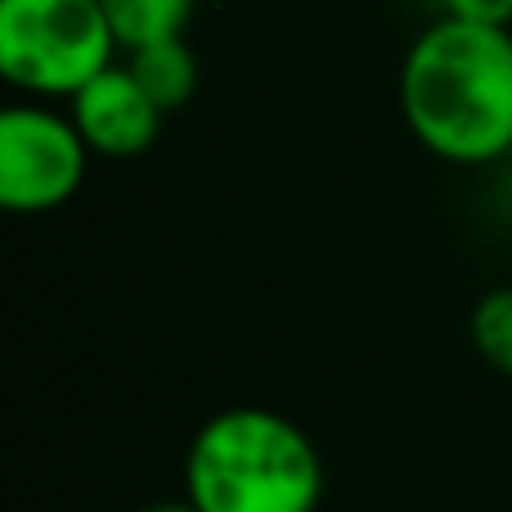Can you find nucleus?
<instances>
[{"label":"nucleus","instance_id":"6e6552de","mask_svg":"<svg viewBox=\"0 0 512 512\" xmlns=\"http://www.w3.org/2000/svg\"><path fill=\"white\" fill-rule=\"evenodd\" d=\"M468 333H472V346H477L481 360L495 373L512 378V283L490 288L486 297L472 306Z\"/></svg>","mask_w":512,"mask_h":512},{"label":"nucleus","instance_id":"f03ea898","mask_svg":"<svg viewBox=\"0 0 512 512\" xmlns=\"http://www.w3.org/2000/svg\"><path fill=\"white\" fill-rule=\"evenodd\" d=\"M324 486L319 445L265 405L212 414L185 454V499L198 512H315Z\"/></svg>","mask_w":512,"mask_h":512},{"label":"nucleus","instance_id":"1a4fd4ad","mask_svg":"<svg viewBox=\"0 0 512 512\" xmlns=\"http://www.w3.org/2000/svg\"><path fill=\"white\" fill-rule=\"evenodd\" d=\"M450 18H468V23L508 27L512 23V0H441Z\"/></svg>","mask_w":512,"mask_h":512},{"label":"nucleus","instance_id":"20e7f679","mask_svg":"<svg viewBox=\"0 0 512 512\" xmlns=\"http://www.w3.org/2000/svg\"><path fill=\"white\" fill-rule=\"evenodd\" d=\"M90 144L72 113L45 104H9L0 113V207L14 216L59 212L86 185Z\"/></svg>","mask_w":512,"mask_h":512},{"label":"nucleus","instance_id":"0eeeda50","mask_svg":"<svg viewBox=\"0 0 512 512\" xmlns=\"http://www.w3.org/2000/svg\"><path fill=\"white\" fill-rule=\"evenodd\" d=\"M113 23V36L122 50H140L153 41L185 36L198 0H99Z\"/></svg>","mask_w":512,"mask_h":512},{"label":"nucleus","instance_id":"39448f33","mask_svg":"<svg viewBox=\"0 0 512 512\" xmlns=\"http://www.w3.org/2000/svg\"><path fill=\"white\" fill-rule=\"evenodd\" d=\"M68 104H72V122H77L81 140L90 144V153L95 158H117V162L149 153L162 131V117H167L126 63L104 68Z\"/></svg>","mask_w":512,"mask_h":512},{"label":"nucleus","instance_id":"423d86ee","mask_svg":"<svg viewBox=\"0 0 512 512\" xmlns=\"http://www.w3.org/2000/svg\"><path fill=\"white\" fill-rule=\"evenodd\" d=\"M126 68L140 77V86L149 90L162 113H176V108H185L198 95V59L185 36L126 50Z\"/></svg>","mask_w":512,"mask_h":512},{"label":"nucleus","instance_id":"f257e3e1","mask_svg":"<svg viewBox=\"0 0 512 512\" xmlns=\"http://www.w3.org/2000/svg\"><path fill=\"white\" fill-rule=\"evenodd\" d=\"M400 113L432 158L490 167L512 153V32L436 18L400 68Z\"/></svg>","mask_w":512,"mask_h":512},{"label":"nucleus","instance_id":"7ed1b4c3","mask_svg":"<svg viewBox=\"0 0 512 512\" xmlns=\"http://www.w3.org/2000/svg\"><path fill=\"white\" fill-rule=\"evenodd\" d=\"M117 50L99 0H0V77L32 99H72Z\"/></svg>","mask_w":512,"mask_h":512},{"label":"nucleus","instance_id":"9d476101","mask_svg":"<svg viewBox=\"0 0 512 512\" xmlns=\"http://www.w3.org/2000/svg\"><path fill=\"white\" fill-rule=\"evenodd\" d=\"M140 512H198L189 499H167V504H149V508H140Z\"/></svg>","mask_w":512,"mask_h":512}]
</instances>
